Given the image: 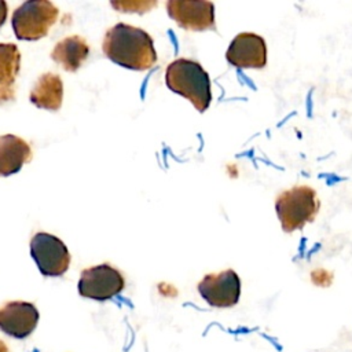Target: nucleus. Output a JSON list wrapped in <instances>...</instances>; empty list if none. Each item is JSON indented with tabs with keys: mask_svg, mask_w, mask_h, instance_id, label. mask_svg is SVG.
Listing matches in <instances>:
<instances>
[{
	"mask_svg": "<svg viewBox=\"0 0 352 352\" xmlns=\"http://www.w3.org/2000/svg\"><path fill=\"white\" fill-rule=\"evenodd\" d=\"M30 102L38 109L59 110L63 99V84L58 74L45 73L38 77L30 91Z\"/></svg>",
	"mask_w": 352,
	"mask_h": 352,
	"instance_id": "obj_13",
	"label": "nucleus"
},
{
	"mask_svg": "<svg viewBox=\"0 0 352 352\" xmlns=\"http://www.w3.org/2000/svg\"><path fill=\"white\" fill-rule=\"evenodd\" d=\"M58 8L48 0H30L22 3L12 14V29L18 40H38L48 34L58 19Z\"/></svg>",
	"mask_w": 352,
	"mask_h": 352,
	"instance_id": "obj_4",
	"label": "nucleus"
},
{
	"mask_svg": "<svg viewBox=\"0 0 352 352\" xmlns=\"http://www.w3.org/2000/svg\"><path fill=\"white\" fill-rule=\"evenodd\" d=\"M226 59L235 67L261 69L267 63V45L261 36L243 32L231 41Z\"/></svg>",
	"mask_w": 352,
	"mask_h": 352,
	"instance_id": "obj_9",
	"label": "nucleus"
},
{
	"mask_svg": "<svg viewBox=\"0 0 352 352\" xmlns=\"http://www.w3.org/2000/svg\"><path fill=\"white\" fill-rule=\"evenodd\" d=\"M103 52L114 63L131 70H148L157 62L150 34L125 23H117L106 32Z\"/></svg>",
	"mask_w": 352,
	"mask_h": 352,
	"instance_id": "obj_1",
	"label": "nucleus"
},
{
	"mask_svg": "<svg viewBox=\"0 0 352 352\" xmlns=\"http://www.w3.org/2000/svg\"><path fill=\"white\" fill-rule=\"evenodd\" d=\"M319 206L315 190L308 186H296L283 191L275 202L276 214L285 232H293L312 221Z\"/></svg>",
	"mask_w": 352,
	"mask_h": 352,
	"instance_id": "obj_3",
	"label": "nucleus"
},
{
	"mask_svg": "<svg viewBox=\"0 0 352 352\" xmlns=\"http://www.w3.org/2000/svg\"><path fill=\"white\" fill-rule=\"evenodd\" d=\"M21 67V54L15 44L0 43V103L15 96V80Z\"/></svg>",
	"mask_w": 352,
	"mask_h": 352,
	"instance_id": "obj_12",
	"label": "nucleus"
},
{
	"mask_svg": "<svg viewBox=\"0 0 352 352\" xmlns=\"http://www.w3.org/2000/svg\"><path fill=\"white\" fill-rule=\"evenodd\" d=\"M125 286L124 276L110 264H100L85 268L78 280V293L81 297L106 301L122 292Z\"/></svg>",
	"mask_w": 352,
	"mask_h": 352,
	"instance_id": "obj_6",
	"label": "nucleus"
},
{
	"mask_svg": "<svg viewBox=\"0 0 352 352\" xmlns=\"http://www.w3.org/2000/svg\"><path fill=\"white\" fill-rule=\"evenodd\" d=\"M38 322V311L32 302L10 301L0 308V330L14 338L30 336Z\"/></svg>",
	"mask_w": 352,
	"mask_h": 352,
	"instance_id": "obj_10",
	"label": "nucleus"
},
{
	"mask_svg": "<svg viewBox=\"0 0 352 352\" xmlns=\"http://www.w3.org/2000/svg\"><path fill=\"white\" fill-rule=\"evenodd\" d=\"M30 256L44 276H60L70 265V253L66 245L47 232H37L32 238Z\"/></svg>",
	"mask_w": 352,
	"mask_h": 352,
	"instance_id": "obj_5",
	"label": "nucleus"
},
{
	"mask_svg": "<svg viewBox=\"0 0 352 352\" xmlns=\"http://www.w3.org/2000/svg\"><path fill=\"white\" fill-rule=\"evenodd\" d=\"M198 292L209 305L228 308L239 301L241 280L234 270L208 274L198 283Z\"/></svg>",
	"mask_w": 352,
	"mask_h": 352,
	"instance_id": "obj_7",
	"label": "nucleus"
},
{
	"mask_svg": "<svg viewBox=\"0 0 352 352\" xmlns=\"http://www.w3.org/2000/svg\"><path fill=\"white\" fill-rule=\"evenodd\" d=\"M165 81L170 91L188 99L199 113H204L212 100L210 80L204 67L191 59H176L168 65Z\"/></svg>",
	"mask_w": 352,
	"mask_h": 352,
	"instance_id": "obj_2",
	"label": "nucleus"
},
{
	"mask_svg": "<svg viewBox=\"0 0 352 352\" xmlns=\"http://www.w3.org/2000/svg\"><path fill=\"white\" fill-rule=\"evenodd\" d=\"M111 6L122 12H144L155 3H136V1H111Z\"/></svg>",
	"mask_w": 352,
	"mask_h": 352,
	"instance_id": "obj_15",
	"label": "nucleus"
},
{
	"mask_svg": "<svg viewBox=\"0 0 352 352\" xmlns=\"http://www.w3.org/2000/svg\"><path fill=\"white\" fill-rule=\"evenodd\" d=\"M168 15L183 29H214V6L206 0H169Z\"/></svg>",
	"mask_w": 352,
	"mask_h": 352,
	"instance_id": "obj_8",
	"label": "nucleus"
},
{
	"mask_svg": "<svg viewBox=\"0 0 352 352\" xmlns=\"http://www.w3.org/2000/svg\"><path fill=\"white\" fill-rule=\"evenodd\" d=\"M89 55L87 41L80 36L60 40L52 50L51 58L66 72H77Z\"/></svg>",
	"mask_w": 352,
	"mask_h": 352,
	"instance_id": "obj_14",
	"label": "nucleus"
},
{
	"mask_svg": "<svg viewBox=\"0 0 352 352\" xmlns=\"http://www.w3.org/2000/svg\"><path fill=\"white\" fill-rule=\"evenodd\" d=\"M6 18H7V3L0 0V28L6 22Z\"/></svg>",
	"mask_w": 352,
	"mask_h": 352,
	"instance_id": "obj_16",
	"label": "nucleus"
},
{
	"mask_svg": "<svg viewBox=\"0 0 352 352\" xmlns=\"http://www.w3.org/2000/svg\"><path fill=\"white\" fill-rule=\"evenodd\" d=\"M0 352H10L8 351V348H7V345L0 340Z\"/></svg>",
	"mask_w": 352,
	"mask_h": 352,
	"instance_id": "obj_17",
	"label": "nucleus"
},
{
	"mask_svg": "<svg viewBox=\"0 0 352 352\" xmlns=\"http://www.w3.org/2000/svg\"><path fill=\"white\" fill-rule=\"evenodd\" d=\"M32 148L15 135L0 136V176H10L21 170L30 160Z\"/></svg>",
	"mask_w": 352,
	"mask_h": 352,
	"instance_id": "obj_11",
	"label": "nucleus"
}]
</instances>
